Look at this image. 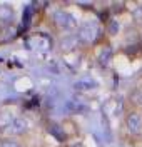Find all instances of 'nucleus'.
Segmentation results:
<instances>
[{
    "instance_id": "1",
    "label": "nucleus",
    "mask_w": 142,
    "mask_h": 147,
    "mask_svg": "<svg viewBox=\"0 0 142 147\" xmlns=\"http://www.w3.org/2000/svg\"><path fill=\"white\" fill-rule=\"evenodd\" d=\"M99 35V27H97V24H90V22H87V24H82L80 28H79V40H82L85 44H92L95 38Z\"/></svg>"
},
{
    "instance_id": "2",
    "label": "nucleus",
    "mask_w": 142,
    "mask_h": 147,
    "mask_svg": "<svg viewBox=\"0 0 142 147\" xmlns=\"http://www.w3.org/2000/svg\"><path fill=\"white\" fill-rule=\"evenodd\" d=\"M52 18H54V24H55L57 27H60V28H65L67 30V28L75 27V18L72 17L70 13L64 12V10H57V12H54Z\"/></svg>"
},
{
    "instance_id": "3",
    "label": "nucleus",
    "mask_w": 142,
    "mask_h": 147,
    "mask_svg": "<svg viewBox=\"0 0 142 147\" xmlns=\"http://www.w3.org/2000/svg\"><path fill=\"white\" fill-rule=\"evenodd\" d=\"M27 127H28L27 120L24 117H17V119L10 120L9 124L3 127V132L9 134V136H19V134H24L27 130Z\"/></svg>"
},
{
    "instance_id": "4",
    "label": "nucleus",
    "mask_w": 142,
    "mask_h": 147,
    "mask_svg": "<svg viewBox=\"0 0 142 147\" xmlns=\"http://www.w3.org/2000/svg\"><path fill=\"white\" fill-rule=\"evenodd\" d=\"M27 47L32 50H47L50 47V42L42 35H34L27 40Z\"/></svg>"
},
{
    "instance_id": "5",
    "label": "nucleus",
    "mask_w": 142,
    "mask_h": 147,
    "mask_svg": "<svg viewBox=\"0 0 142 147\" xmlns=\"http://www.w3.org/2000/svg\"><path fill=\"white\" fill-rule=\"evenodd\" d=\"M125 125L129 129V132L132 134H137L142 127V117L137 114V112H131L127 117H125Z\"/></svg>"
},
{
    "instance_id": "6",
    "label": "nucleus",
    "mask_w": 142,
    "mask_h": 147,
    "mask_svg": "<svg viewBox=\"0 0 142 147\" xmlns=\"http://www.w3.org/2000/svg\"><path fill=\"white\" fill-rule=\"evenodd\" d=\"M12 17H13V12L10 7H5V5H2L0 7V24L2 25H7L12 22Z\"/></svg>"
},
{
    "instance_id": "7",
    "label": "nucleus",
    "mask_w": 142,
    "mask_h": 147,
    "mask_svg": "<svg viewBox=\"0 0 142 147\" xmlns=\"http://www.w3.org/2000/svg\"><path fill=\"white\" fill-rule=\"evenodd\" d=\"M110 57H112V50L109 49V47H105V49H102L100 50V54H99V64L100 65H109V62H110Z\"/></svg>"
},
{
    "instance_id": "8",
    "label": "nucleus",
    "mask_w": 142,
    "mask_h": 147,
    "mask_svg": "<svg viewBox=\"0 0 142 147\" xmlns=\"http://www.w3.org/2000/svg\"><path fill=\"white\" fill-rule=\"evenodd\" d=\"M0 147H20L17 142H12V140H5V142H0Z\"/></svg>"
},
{
    "instance_id": "9",
    "label": "nucleus",
    "mask_w": 142,
    "mask_h": 147,
    "mask_svg": "<svg viewBox=\"0 0 142 147\" xmlns=\"http://www.w3.org/2000/svg\"><path fill=\"white\" fill-rule=\"evenodd\" d=\"M119 30V25H115V22H110V34H115Z\"/></svg>"
},
{
    "instance_id": "10",
    "label": "nucleus",
    "mask_w": 142,
    "mask_h": 147,
    "mask_svg": "<svg viewBox=\"0 0 142 147\" xmlns=\"http://www.w3.org/2000/svg\"><path fill=\"white\" fill-rule=\"evenodd\" d=\"M70 147H82V144H80V142H75V144H72Z\"/></svg>"
}]
</instances>
